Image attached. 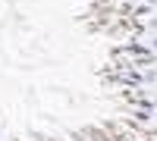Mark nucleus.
Wrapping results in <instances>:
<instances>
[{"instance_id": "1", "label": "nucleus", "mask_w": 157, "mask_h": 141, "mask_svg": "<svg viewBox=\"0 0 157 141\" xmlns=\"http://www.w3.org/2000/svg\"><path fill=\"white\" fill-rule=\"evenodd\" d=\"M129 3H135V0H129Z\"/></svg>"}]
</instances>
